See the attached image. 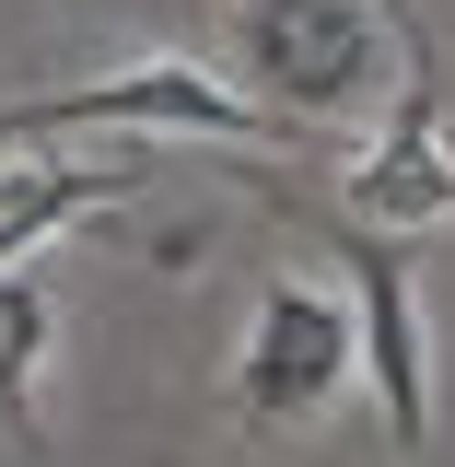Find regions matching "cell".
<instances>
[{
	"label": "cell",
	"instance_id": "cell-1",
	"mask_svg": "<svg viewBox=\"0 0 455 467\" xmlns=\"http://www.w3.org/2000/svg\"><path fill=\"white\" fill-rule=\"evenodd\" d=\"M222 47L281 129H350L398 82V0H222Z\"/></svg>",
	"mask_w": 455,
	"mask_h": 467
},
{
	"label": "cell",
	"instance_id": "cell-2",
	"mask_svg": "<svg viewBox=\"0 0 455 467\" xmlns=\"http://www.w3.org/2000/svg\"><path fill=\"white\" fill-rule=\"evenodd\" d=\"M350 374H362L350 292L281 269V281L257 292V316H245V350H233V420L245 432H315L350 398Z\"/></svg>",
	"mask_w": 455,
	"mask_h": 467
},
{
	"label": "cell",
	"instance_id": "cell-3",
	"mask_svg": "<svg viewBox=\"0 0 455 467\" xmlns=\"http://www.w3.org/2000/svg\"><path fill=\"white\" fill-rule=\"evenodd\" d=\"M58 129H140V140H304L269 106H245L199 58H117L106 82H58L0 106V140H58Z\"/></svg>",
	"mask_w": 455,
	"mask_h": 467
},
{
	"label": "cell",
	"instance_id": "cell-4",
	"mask_svg": "<svg viewBox=\"0 0 455 467\" xmlns=\"http://www.w3.org/2000/svg\"><path fill=\"white\" fill-rule=\"evenodd\" d=\"M257 199L281 211V223L327 234L350 269V327H362V374H374V398H386V432H398V456L432 432V339H420V257H408V234H374V223H327V211H304L292 187L257 175Z\"/></svg>",
	"mask_w": 455,
	"mask_h": 467
},
{
	"label": "cell",
	"instance_id": "cell-5",
	"mask_svg": "<svg viewBox=\"0 0 455 467\" xmlns=\"http://www.w3.org/2000/svg\"><path fill=\"white\" fill-rule=\"evenodd\" d=\"M398 58H408V94H398V117L374 129V152L350 164V223H374V234H432V223H455V129H444L432 36H420L408 0H398Z\"/></svg>",
	"mask_w": 455,
	"mask_h": 467
},
{
	"label": "cell",
	"instance_id": "cell-6",
	"mask_svg": "<svg viewBox=\"0 0 455 467\" xmlns=\"http://www.w3.org/2000/svg\"><path fill=\"white\" fill-rule=\"evenodd\" d=\"M140 187V152H117V164H58V152H24V164H0V269H24L47 234H70L82 211H117Z\"/></svg>",
	"mask_w": 455,
	"mask_h": 467
},
{
	"label": "cell",
	"instance_id": "cell-7",
	"mask_svg": "<svg viewBox=\"0 0 455 467\" xmlns=\"http://www.w3.org/2000/svg\"><path fill=\"white\" fill-rule=\"evenodd\" d=\"M47 339H58V304L24 269H0V432H36V374H47Z\"/></svg>",
	"mask_w": 455,
	"mask_h": 467
}]
</instances>
